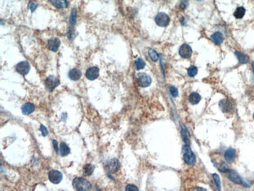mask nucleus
Here are the masks:
<instances>
[{
	"mask_svg": "<svg viewBox=\"0 0 254 191\" xmlns=\"http://www.w3.org/2000/svg\"><path fill=\"white\" fill-rule=\"evenodd\" d=\"M235 55H236L237 59H238L240 63H243V64H246V63H248L249 62V58L248 55H246V54L243 53L241 52H238V51H236L234 52Z\"/></svg>",
	"mask_w": 254,
	"mask_h": 191,
	"instance_id": "obj_18",
	"label": "nucleus"
},
{
	"mask_svg": "<svg viewBox=\"0 0 254 191\" xmlns=\"http://www.w3.org/2000/svg\"><path fill=\"white\" fill-rule=\"evenodd\" d=\"M76 21H77V10L76 9H74V10H72L71 13H70V29L74 30V27L75 24H76Z\"/></svg>",
	"mask_w": 254,
	"mask_h": 191,
	"instance_id": "obj_23",
	"label": "nucleus"
},
{
	"mask_svg": "<svg viewBox=\"0 0 254 191\" xmlns=\"http://www.w3.org/2000/svg\"><path fill=\"white\" fill-rule=\"evenodd\" d=\"M189 0H181V2H180V9L182 10H185V9H187L188 7H189Z\"/></svg>",
	"mask_w": 254,
	"mask_h": 191,
	"instance_id": "obj_32",
	"label": "nucleus"
},
{
	"mask_svg": "<svg viewBox=\"0 0 254 191\" xmlns=\"http://www.w3.org/2000/svg\"><path fill=\"white\" fill-rule=\"evenodd\" d=\"M149 58L151 59L152 61H153V62H156L159 59L158 53H157L156 51L153 50V49H149Z\"/></svg>",
	"mask_w": 254,
	"mask_h": 191,
	"instance_id": "obj_29",
	"label": "nucleus"
},
{
	"mask_svg": "<svg viewBox=\"0 0 254 191\" xmlns=\"http://www.w3.org/2000/svg\"><path fill=\"white\" fill-rule=\"evenodd\" d=\"M49 2H51V3H53V2H54V0H49Z\"/></svg>",
	"mask_w": 254,
	"mask_h": 191,
	"instance_id": "obj_38",
	"label": "nucleus"
},
{
	"mask_svg": "<svg viewBox=\"0 0 254 191\" xmlns=\"http://www.w3.org/2000/svg\"><path fill=\"white\" fill-rule=\"evenodd\" d=\"M34 105H33L32 103H30V102H28V103H25L22 105L21 107V111L23 112V114L25 115H29V114L32 113L34 111Z\"/></svg>",
	"mask_w": 254,
	"mask_h": 191,
	"instance_id": "obj_16",
	"label": "nucleus"
},
{
	"mask_svg": "<svg viewBox=\"0 0 254 191\" xmlns=\"http://www.w3.org/2000/svg\"><path fill=\"white\" fill-rule=\"evenodd\" d=\"M212 176H213V180H214V183L215 184H216V186L217 187V189H221V180L219 176L217 175V174L214 173L212 175Z\"/></svg>",
	"mask_w": 254,
	"mask_h": 191,
	"instance_id": "obj_30",
	"label": "nucleus"
},
{
	"mask_svg": "<svg viewBox=\"0 0 254 191\" xmlns=\"http://www.w3.org/2000/svg\"><path fill=\"white\" fill-rule=\"evenodd\" d=\"M236 158V151L233 148H228L225 153V158L229 163H231Z\"/></svg>",
	"mask_w": 254,
	"mask_h": 191,
	"instance_id": "obj_14",
	"label": "nucleus"
},
{
	"mask_svg": "<svg viewBox=\"0 0 254 191\" xmlns=\"http://www.w3.org/2000/svg\"><path fill=\"white\" fill-rule=\"evenodd\" d=\"M94 169V165H92L91 164H86L83 167V174L85 176H91L93 173Z\"/></svg>",
	"mask_w": 254,
	"mask_h": 191,
	"instance_id": "obj_21",
	"label": "nucleus"
},
{
	"mask_svg": "<svg viewBox=\"0 0 254 191\" xmlns=\"http://www.w3.org/2000/svg\"><path fill=\"white\" fill-rule=\"evenodd\" d=\"M182 154H183V159L185 162L189 165H194L196 162V158L195 154L192 152L191 147H189V144H186L182 147Z\"/></svg>",
	"mask_w": 254,
	"mask_h": 191,
	"instance_id": "obj_2",
	"label": "nucleus"
},
{
	"mask_svg": "<svg viewBox=\"0 0 254 191\" xmlns=\"http://www.w3.org/2000/svg\"><path fill=\"white\" fill-rule=\"evenodd\" d=\"M125 189L127 191H138L139 190V189L137 188L136 186H135V185H132V184H129V185H127L125 187Z\"/></svg>",
	"mask_w": 254,
	"mask_h": 191,
	"instance_id": "obj_33",
	"label": "nucleus"
},
{
	"mask_svg": "<svg viewBox=\"0 0 254 191\" xmlns=\"http://www.w3.org/2000/svg\"><path fill=\"white\" fill-rule=\"evenodd\" d=\"M180 56L185 59H189L192 57V49L190 46L188 44H183L181 47L179 48V51H178Z\"/></svg>",
	"mask_w": 254,
	"mask_h": 191,
	"instance_id": "obj_5",
	"label": "nucleus"
},
{
	"mask_svg": "<svg viewBox=\"0 0 254 191\" xmlns=\"http://www.w3.org/2000/svg\"><path fill=\"white\" fill-rule=\"evenodd\" d=\"M211 39L216 45H221L224 41V35L221 32H215L212 34Z\"/></svg>",
	"mask_w": 254,
	"mask_h": 191,
	"instance_id": "obj_17",
	"label": "nucleus"
},
{
	"mask_svg": "<svg viewBox=\"0 0 254 191\" xmlns=\"http://www.w3.org/2000/svg\"><path fill=\"white\" fill-rule=\"evenodd\" d=\"M196 1H198V2H200V1H202V0H196Z\"/></svg>",
	"mask_w": 254,
	"mask_h": 191,
	"instance_id": "obj_39",
	"label": "nucleus"
},
{
	"mask_svg": "<svg viewBox=\"0 0 254 191\" xmlns=\"http://www.w3.org/2000/svg\"><path fill=\"white\" fill-rule=\"evenodd\" d=\"M246 14V9L243 7H238L234 13V16L236 19H242Z\"/></svg>",
	"mask_w": 254,
	"mask_h": 191,
	"instance_id": "obj_22",
	"label": "nucleus"
},
{
	"mask_svg": "<svg viewBox=\"0 0 254 191\" xmlns=\"http://www.w3.org/2000/svg\"><path fill=\"white\" fill-rule=\"evenodd\" d=\"M60 84V80L54 76H49L46 80V87L49 91H52Z\"/></svg>",
	"mask_w": 254,
	"mask_h": 191,
	"instance_id": "obj_7",
	"label": "nucleus"
},
{
	"mask_svg": "<svg viewBox=\"0 0 254 191\" xmlns=\"http://www.w3.org/2000/svg\"><path fill=\"white\" fill-rule=\"evenodd\" d=\"M52 144H53V147H54V149H55V151H56L57 153H59V148H58V146H57V141H52Z\"/></svg>",
	"mask_w": 254,
	"mask_h": 191,
	"instance_id": "obj_36",
	"label": "nucleus"
},
{
	"mask_svg": "<svg viewBox=\"0 0 254 191\" xmlns=\"http://www.w3.org/2000/svg\"><path fill=\"white\" fill-rule=\"evenodd\" d=\"M40 130H41L43 136H44V137L47 136V135H48V130H47V129L45 127L44 125L42 124L41 126H40Z\"/></svg>",
	"mask_w": 254,
	"mask_h": 191,
	"instance_id": "obj_35",
	"label": "nucleus"
},
{
	"mask_svg": "<svg viewBox=\"0 0 254 191\" xmlns=\"http://www.w3.org/2000/svg\"><path fill=\"white\" fill-rule=\"evenodd\" d=\"M189 102H190L192 105H197V104L201 101V96L199 95L198 93L192 92L191 93L190 95H189Z\"/></svg>",
	"mask_w": 254,
	"mask_h": 191,
	"instance_id": "obj_19",
	"label": "nucleus"
},
{
	"mask_svg": "<svg viewBox=\"0 0 254 191\" xmlns=\"http://www.w3.org/2000/svg\"><path fill=\"white\" fill-rule=\"evenodd\" d=\"M60 46V40L58 37H52L48 41V48L52 52H57Z\"/></svg>",
	"mask_w": 254,
	"mask_h": 191,
	"instance_id": "obj_12",
	"label": "nucleus"
},
{
	"mask_svg": "<svg viewBox=\"0 0 254 191\" xmlns=\"http://www.w3.org/2000/svg\"><path fill=\"white\" fill-rule=\"evenodd\" d=\"M217 168H218V170L220 171V172H224V173H227V172H228V171L230 170L229 167L228 166V165L227 164H225L224 162H221L220 164H219L218 165H217Z\"/></svg>",
	"mask_w": 254,
	"mask_h": 191,
	"instance_id": "obj_27",
	"label": "nucleus"
},
{
	"mask_svg": "<svg viewBox=\"0 0 254 191\" xmlns=\"http://www.w3.org/2000/svg\"><path fill=\"white\" fill-rule=\"evenodd\" d=\"M135 68H136L137 70H140L144 69V67H145V63L142 58H138L136 60H135Z\"/></svg>",
	"mask_w": 254,
	"mask_h": 191,
	"instance_id": "obj_25",
	"label": "nucleus"
},
{
	"mask_svg": "<svg viewBox=\"0 0 254 191\" xmlns=\"http://www.w3.org/2000/svg\"><path fill=\"white\" fill-rule=\"evenodd\" d=\"M138 83H139V86L142 88H147L151 84L152 79L146 73H139L138 75Z\"/></svg>",
	"mask_w": 254,
	"mask_h": 191,
	"instance_id": "obj_6",
	"label": "nucleus"
},
{
	"mask_svg": "<svg viewBox=\"0 0 254 191\" xmlns=\"http://www.w3.org/2000/svg\"><path fill=\"white\" fill-rule=\"evenodd\" d=\"M52 5L55 6L57 8L64 9L67 8V6H68V3H67V0H54Z\"/></svg>",
	"mask_w": 254,
	"mask_h": 191,
	"instance_id": "obj_24",
	"label": "nucleus"
},
{
	"mask_svg": "<svg viewBox=\"0 0 254 191\" xmlns=\"http://www.w3.org/2000/svg\"><path fill=\"white\" fill-rule=\"evenodd\" d=\"M70 147L67 145V144H65L64 142L61 143L60 145V155L63 156V157H65L70 153Z\"/></svg>",
	"mask_w": 254,
	"mask_h": 191,
	"instance_id": "obj_20",
	"label": "nucleus"
},
{
	"mask_svg": "<svg viewBox=\"0 0 254 191\" xmlns=\"http://www.w3.org/2000/svg\"><path fill=\"white\" fill-rule=\"evenodd\" d=\"M16 72L21 75H27L30 71L29 63L26 61H23L16 64Z\"/></svg>",
	"mask_w": 254,
	"mask_h": 191,
	"instance_id": "obj_9",
	"label": "nucleus"
},
{
	"mask_svg": "<svg viewBox=\"0 0 254 191\" xmlns=\"http://www.w3.org/2000/svg\"><path fill=\"white\" fill-rule=\"evenodd\" d=\"M68 76L72 80H78L82 77V72H81V70H78V69H72L69 72Z\"/></svg>",
	"mask_w": 254,
	"mask_h": 191,
	"instance_id": "obj_15",
	"label": "nucleus"
},
{
	"mask_svg": "<svg viewBox=\"0 0 254 191\" xmlns=\"http://www.w3.org/2000/svg\"><path fill=\"white\" fill-rule=\"evenodd\" d=\"M37 7H38V5L35 3V2H31L29 4H28V9H30L31 12H34V10L37 9Z\"/></svg>",
	"mask_w": 254,
	"mask_h": 191,
	"instance_id": "obj_34",
	"label": "nucleus"
},
{
	"mask_svg": "<svg viewBox=\"0 0 254 191\" xmlns=\"http://www.w3.org/2000/svg\"><path fill=\"white\" fill-rule=\"evenodd\" d=\"M181 137H182V139L185 141V143L189 145V143H190V141H189V134L187 129L185 126H183L182 129H181Z\"/></svg>",
	"mask_w": 254,
	"mask_h": 191,
	"instance_id": "obj_26",
	"label": "nucleus"
},
{
	"mask_svg": "<svg viewBox=\"0 0 254 191\" xmlns=\"http://www.w3.org/2000/svg\"><path fill=\"white\" fill-rule=\"evenodd\" d=\"M120 166H121V165H120L119 161L116 158H114L111 159L110 161L106 162L104 165V168L108 173H114V172L119 170Z\"/></svg>",
	"mask_w": 254,
	"mask_h": 191,
	"instance_id": "obj_3",
	"label": "nucleus"
},
{
	"mask_svg": "<svg viewBox=\"0 0 254 191\" xmlns=\"http://www.w3.org/2000/svg\"><path fill=\"white\" fill-rule=\"evenodd\" d=\"M252 70H253V72H254V62L252 63Z\"/></svg>",
	"mask_w": 254,
	"mask_h": 191,
	"instance_id": "obj_37",
	"label": "nucleus"
},
{
	"mask_svg": "<svg viewBox=\"0 0 254 191\" xmlns=\"http://www.w3.org/2000/svg\"><path fill=\"white\" fill-rule=\"evenodd\" d=\"M155 22L159 27L164 28L170 23V17L165 13H159L155 17Z\"/></svg>",
	"mask_w": 254,
	"mask_h": 191,
	"instance_id": "obj_4",
	"label": "nucleus"
},
{
	"mask_svg": "<svg viewBox=\"0 0 254 191\" xmlns=\"http://www.w3.org/2000/svg\"><path fill=\"white\" fill-rule=\"evenodd\" d=\"M252 117H253V119H254V114H253V116H252Z\"/></svg>",
	"mask_w": 254,
	"mask_h": 191,
	"instance_id": "obj_40",
	"label": "nucleus"
},
{
	"mask_svg": "<svg viewBox=\"0 0 254 191\" xmlns=\"http://www.w3.org/2000/svg\"><path fill=\"white\" fill-rule=\"evenodd\" d=\"M187 72L188 75H189L190 77H194V76H196V74L198 73V69L197 67H195V66H191L190 67H189Z\"/></svg>",
	"mask_w": 254,
	"mask_h": 191,
	"instance_id": "obj_28",
	"label": "nucleus"
},
{
	"mask_svg": "<svg viewBox=\"0 0 254 191\" xmlns=\"http://www.w3.org/2000/svg\"><path fill=\"white\" fill-rule=\"evenodd\" d=\"M228 177L231 181H232L233 183H237V184H243V179L240 177V176L238 175V172H235L234 170H231L230 169L228 172Z\"/></svg>",
	"mask_w": 254,
	"mask_h": 191,
	"instance_id": "obj_11",
	"label": "nucleus"
},
{
	"mask_svg": "<svg viewBox=\"0 0 254 191\" xmlns=\"http://www.w3.org/2000/svg\"><path fill=\"white\" fill-rule=\"evenodd\" d=\"M219 106H220V109H221L224 113L230 112L232 110V105H231V102L228 99L221 100L220 102H219Z\"/></svg>",
	"mask_w": 254,
	"mask_h": 191,
	"instance_id": "obj_13",
	"label": "nucleus"
},
{
	"mask_svg": "<svg viewBox=\"0 0 254 191\" xmlns=\"http://www.w3.org/2000/svg\"><path fill=\"white\" fill-rule=\"evenodd\" d=\"M49 179L51 183H54V184H58L62 180L63 175L60 172L57 170H51L49 172Z\"/></svg>",
	"mask_w": 254,
	"mask_h": 191,
	"instance_id": "obj_8",
	"label": "nucleus"
},
{
	"mask_svg": "<svg viewBox=\"0 0 254 191\" xmlns=\"http://www.w3.org/2000/svg\"><path fill=\"white\" fill-rule=\"evenodd\" d=\"M100 75V69L96 67H90L87 70L86 73H85V76L90 80H96V78H98Z\"/></svg>",
	"mask_w": 254,
	"mask_h": 191,
	"instance_id": "obj_10",
	"label": "nucleus"
},
{
	"mask_svg": "<svg viewBox=\"0 0 254 191\" xmlns=\"http://www.w3.org/2000/svg\"><path fill=\"white\" fill-rule=\"evenodd\" d=\"M169 91H170V94H171V95L172 96L173 98L178 97V90L177 89V88H175V87H174V86L170 87Z\"/></svg>",
	"mask_w": 254,
	"mask_h": 191,
	"instance_id": "obj_31",
	"label": "nucleus"
},
{
	"mask_svg": "<svg viewBox=\"0 0 254 191\" xmlns=\"http://www.w3.org/2000/svg\"><path fill=\"white\" fill-rule=\"evenodd\" d=\"M72 185L77 190L87 191L91 189V184L90 182L82 177H77L74 179Z\"/></svg>",
	"mask_w": 254,
	"mask_h": 191,
	"instance_id": "obj_1",
	"label": "nucleus"
}]
</instances>
